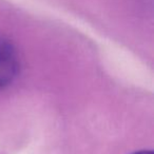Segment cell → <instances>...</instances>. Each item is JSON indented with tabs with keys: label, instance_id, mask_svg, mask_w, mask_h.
I'll list each match as a JSON object with an SVG mask.
<instances>
[{
	"label": "cell",
	"instance_id": "7a4b0ae2",
	"mask_svg": "<svg viewBox=\"0 0 154 154\" xmlns=\"http://www.w3.org/2000/svg\"><path fill=\"white\" fill-rule=\"evenodd\" d=\"M132 154H153L152 151H147V150H143V151H137V152H134Z\"/></svg>",
	"mask_w": 154,
	"mask_h": 154
},
{
	"label": "cell",
	"instance_id": "6da1fadb",
	"mask_svg": "<svg viewBox=\"0 0 154 154\" xmlns=\"http://www.w3.org/2000/svg\"><path fill=\"white\" fill-rule=\"evenodd\" d=\"M19 72L16 49L8 39L0 36V90L10 86Z\"/></svg>",
	"mask_w": 154,
	"mask_h": 154
}]
</instances>
